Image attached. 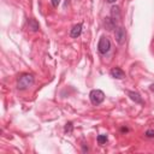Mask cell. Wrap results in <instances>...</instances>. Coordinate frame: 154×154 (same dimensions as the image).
<instances>
[{
	"mask_svg": "<svg viewBox=\"0 0 154 154\" xmlns=\"http://www.w3.org/2000/svg\"><path fill=\"white\" fill-rule=\"evenodd\" d=\"M35 82V78L31 73H23L18 77L17 79V89L18 90H25L30 88V87L34 84Z\"/></svg>",
	"mask_w": 154,
	"mask_h": 154,
	"instance_id": "obj_1",
	"label": "cell"
},
{
	"mask_svg": "<svg viewBox=\"0 0 154 154\" xmlns=\"http://www.w3.org/2000/svg\"><path fill=\"white\" fill-rule=\"evenodd\" d=\"M89 99H90V102L93 105H100L101 102H104L105 100V93L100 89H93L89 93Z\"/></svg>",
	"mask_w": 154,
	"mask_h": 154,
	"instance_id": "obj_2",
	"label": "cell"
},
{
	"mask_svg": "<svg viewBox=\"0 0 154 154\" xmlns=\"http://www.w3.org/2000/svg\"><path fill=\"white\" fill-rule=\"evenodd\" d=\"M111 50V41L109 37L106 36H101L99 40V43H98V51L101 53V54H106L109 53Z\"/></svg>",
	"mask_w": 154,
	"mask_h": 154,
	"instance_id": "obj_3",
	"label": "cell"
},
{
	"mask_svg": "<svg viewBox=\"0 0 154 154\" xmlns=\"http://www.w3.org/2000/svg\"><path fill=\"white\" fill-rule=\"evenodd\" d=\"M115 39L118 45H124L126 40V31L124 26H117L115 29Z\"/></svg>",
	"mask_w": 154,
	"mask_h": 154,
	"instance_id": "obj_4",
	"label": "cell"
},
{
	"mask_svg": "<svg viewBox=\"0 0 154 154\" xmlns=\"http://www.w3.org/2000/svg\"><path fill=\"white\" fill-rule=\"evenodd\" d=\"M104 26L107 30H113V29L117 28V21H116V19H113L111 16L105 17V19H104Z\"/></svg>",
	"mask_w": 154,
	"mask_h": 154,
	"instance_id": "obj_5",
	"label": "cell"
},
{
	"mask_svg": "<svg viewBox=\"0 0 154 154\" xmlns=\"http://www.w3.org/2000/svg\"><path fill=\"white\" fill-rule=\"evenodd\" d=\"M82 28H83V25H82V23H78V24H76V25H73L72 26V29L70 30V36L71 37H78L79 35L82 34Z\"/></svg>",
	"mask_w": 154,
	"mask_h": 154,
	"instance_id": "obj_6",
	"label": "cell"
},
{
	"mask_svg": "<svg viewBox=\"0 0 154 154\" xmlns=\"http://www.w3.org/2000/svg\"><path fill=\"white\" fill-rule=\"evenodd\" d=\"M111 76L113 77V78H117V79H123V78H125V72L120 69V68H113L112 70H111Z\"/></svg>",
	"mask_w": 154,
	"mask_h": 154,
	"instance_id": "obj_7",
	"label": "cell"
},
{
	"mask_svg": "<svg viewBox=\"0 0 154 154\" xmlns=\"http://www.w3.org/2000/svg\"><path fill=\"white\" fill-rule=\"evenodd\" d=\"M126 94L129 95V98L132 100V101H135L136 104H143V100H142V98H141V95L138 94V93H136V92H131V90H126Z\"/></svg>",
	"mask_w": 154,
	"mask_h": 154,
	"instance_id": "obj_8",
	"label": "cell"
},
{
	"mask_svg": "<svg viewBox=\"0 0 154 154\" xmlns=\"http://www.w3.org/2000/svg\"><path fill=\"white\" fill-rule=\"evenodd\" d=\"M28 26H29V29L31 31H39V29H40L39 23L36 22V19H34V18H29L28 19Z\"/></svg>",
	"mask_w": 154,
	"mask_h": 154,
	"instance_id": "obj_9",
	"label": "cell"
},
{
	"mask_svg": "<svg viewBox=\"0 0 154 154\" xmlns=\"http://www.w3.org/2000/svg\"><path fill=\"white\" fill-rule=\"evenodd\" d=\"M111 17L113 19H116V21H118V19H120V10L118 6H112L111 7Z\"/></svg>",
	"mask_w": 154,
	"mask_h": 154,
	"instance_id": "obj_10",
	"label": "cell"
},
{
	"mask_svg": "<svg viewBox=\"0 0 154 154\" xmlns=\"http://www.w3.org/2000/svg\"><path fill=\"white\" fill-rule=\"evenodd\" d=\"M106 142H107V136H106V135H99V136H98V143H99V145L102 146V145H105Z\"/></svg>",
	"mask_w": 154,
	"mask_h": 154,
	"instance_id": "obj_11",
	"label": "cell"
},
{
	"mask_svg": "<svg viewBox=\"0 0 154 154\" xmlns=\"http://www.w3.org/2000/svg\"><path fill=\"white\" fill-rule=\"evenodd\" d=\"M72 123L71 122H69V123H66V125H65V132H68V134H71L72 132Z\"/></svg>",
	"mask_w": 154,
	"mask_h": 154,
	"instance_id": "obj_12",
	"label": "cell"
},
{
	"mask_svg": "<svg viewBox=\"0 0 154 154\" xmlns=\"http://www.w3.org/2000/svg\"><path fill=\"white\" fill-rule=\"evenodd\" d=\"M146 136L148 137V138H153L154 137V130L153 129H148L146 131Z\"/></svg>",
	"mask_w": 154,
	"mask_h": 154,
	"instance_id": "obj_13",
	"label": "cell"
},
{
	"mask_svg": "<svg viewBox=\"0 0 154 154\" xmlns=\"http://www.w3.org/2000/svg\"><path fill=\"white\" fill-rule=\"evenodd\" d=\"M51 3L53 5V7H58V5L60 4V0H51Z\"/></svg>",
	"mask_w": 154,
	"mask_h": 154,
	"instance_id": "obj_14",
	"label": "cell"
},
{
	"mask_svg": "<svg viewBox=\"0 0 154 154\" xmlns=\"http://www.w3.org/2000/svg\"><path fill=\"white\" fill-rule=\"evenodd\" d=\"M120 131H122V132H128V131H129V129H128V128H124V126H123V128L120 129Z\"/></svg>",
	"mask_w": 154,
	"mask_h": 154,
	"instance_id": "obj_15",
	"label": "cell"
},
{
	"mask_svg": "<svg viewBox=\"0 0 154 154\" xmlns=\"http://www.w3.org/2000/svg\"><path fill=\"white\" fill-rule=\"evenodd\" d=\"M149 89H151V90H152V92L154 93V83H153V84H151V87H149Z\"/></svg>",
	"mask_w": 154,
	"mask_h": 154,
	"instance_id": "obj_16",
	"label": "cell"
},
{
	"mask_svg": "<svg viewBox=\"0 0 154 154\" xmlns=\"http://www.w3.org/2000/svg\"><path fill=\"white\" fill-rule=\"evenodd\" d=\"M117 0H107V3H110V4H113V3H116Z\"/></svg>",
	"mask_w": 154,
	"mask_h": 154,
	"instance_id": "obj_17",
	"label": "cell"
}]
</instances>
